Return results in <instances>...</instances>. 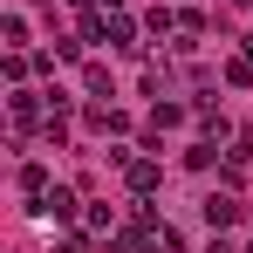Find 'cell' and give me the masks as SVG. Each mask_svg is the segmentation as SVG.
Segmentation results:
<instances>
[{"mask_svg":"<svg viewBox=\"0 0 253 253\" xmlns=\"http://www.w3.org/2000/svg\"><path fill=\"white\" fill-rule=\"evenodd\" d=\"M171 124H185V110H178V103H158V117H151V130H171Z\"/></svg>","mask_w":253,"mask_h":253,"instance_id":"9c48e42d","label":"cell"},{"mask_svg":"<svg viewBox=\"0 0 253 253\" xmlns=\"http://www.w3.org/2000/svg\"><path fill=\"white\" fill-rule=\"evenodd\" d=\"M226 83H253V55H233L226 62Z\"/></svg>","mask_w":253,"mask_h":253,"instance_id":"52a82bcc","label":"cell"},{"mask_svg":"<svg viewBox=\"0 0 253 253\" xmlns=\"http://www.w3.org/2000/svg\"><path fill=\"white\" fill-rule=\"evenodd\" d=\"M62 253H89V247H83V240H69V247H62Z\"/></svg>","mask_w":253,"mask_h":253,"instance_id":"30bf717a","label":"cell"},{"mask_svg":"<svg viewBox=\"0 0 253 253\" xmlns=\"http://www.w3.org/2000/svg\"><path fill=\"white\" fill-rule=\"evenodd\" d=\"M124 185L137 192V199H144V192H158V165H151V158H124Z\"/></svg>","mask_w":253,"mask_h":253,"instance_id":"6da1fadb","label":"cell"},{"mask_svg":"<svg viewBox=\"0 0 253 253\" xmlns=\"http://www.w3.org/2000/svg\"><path fill=\"white\" fill-rule=\"evenodd\" d=\"M103 7H124V0H103Z\"/></svg>","mask_w":253,"mask_h":253,"instance_id":"8fae6325","label":"cell"},{"mask_svg":"<svg viewBox=\"0 0 253 253\" xmlns=\"http://www.w3.org/2000/svg\"><path fill=\"white\" fill-rule=\"evenodd\" d=\"M247 253H253V247H247Z\"/></svg>","mask_w":253,"mask_h":253,"instance_id":"7c38bea8","label":"cell"},{"mask_svg":"<svg viewBox=\"0 0 253 253\" xmlns=\"http://www.w3.org/2000/svg\"><path fill=\"white\" fill-rule=\"evenodd\" d=\"M89 130H103V137H124V130H130V117H124V110H110V103H96V110H89Z\"/></svg>","mask_w":253,"mask_h":253,"instance_id":"3957f363","label":"cell"},{"mask_svg":"<svg viewBox=\"0 0 253 253\" xmlns=\"http://www.w3.org/2000/svg\"><path fill=\"white\" fill-rule=\"evenodd\" d=\"M103 42H117V48H130V42H137V28H130L124 14H117V21H110V35H103Z\"/></svg>","mask_w":253,"mask_h":253,"instance_id":"ba28073f","label":"cell"},{"mask_svg":"<svg viewBox=\"0 0 253 253\" xmlns=\"http://www.w3.org/2000/svg\"><path fill=\"white\" fill-rule=\"evenodd\" d=\"M21 192H35V199H42V192H48V171H42V165H21Z\"/></svg>","mask_w":253,"mask_h":253,"instance_id":"8992f818","label":"cell"},{"mask_svg":"<svg viewBox=\"0 0 253 253\" xmlns=\"http://www.w3.org/2000/svg\"><path fill=\"white\" fill-rule=\"evenodd\" d=\"M35 212H55V219H69V212H76V192H62V185H55V192H42V199H35Z\"/></svg>","mask_w":253,"mask_h":253,"instance_id":"277c9868","label":"cell"},{"mask_svg":"<svg viewBox=\"0 0 253 253\" xmlns=\"http://www.w3.org/2000/svg\"><path fill=\"white\" fill-rule=\"evenodd\" d=\"M206 226L212 233H219V226H240V199H233V192H212L206 199Z\"/></svg>","mask_w":253,"mask_h":253,"instance_id":"7a4b0ae2","label":"cell"},{"mask_svg":"<svg viewBox=\"0 0 253 253\" xmlns=\"http://www.w3.org/2000/svg\"><path fill=\"white\" fill-rule=\"evenodd\" d=\"M185 165H192V171H212V165H219V144H192Z\"/></svg>","mask_w":253,"mask_h":253,"instance_id":"5b68a950","label":"cell"}]
</instances>
